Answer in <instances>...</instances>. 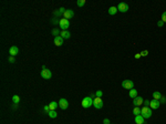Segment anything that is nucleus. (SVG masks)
<instances>
[{
  "instance_id": "f257e3e1",
  "label": "nucleus",
  "mask_w": 166,
  "mask_h": 124,
  "mask_svg": "<svg viewBox=\"0 0 166 124\" xmlns=\"http://www.w3.org/2000/svg\"><path fill=\"white\" fill-rule=\"evenodd\" d=\"M141 115L144 117V119H150L152 114V109L150 106H144V108L141 109Z\"/></svg>"
},
{
  "instance_id": "f03ea898",
  "label": "nucleus",
  "mask_w": 166,
  "mask_h": 124,
  "mask_svg": "<svg viewBox=\"0 0 166 124\" xmlns=\"http://www.w3.org/2000/svg\"><path fill=\"white\" fill-rule=\"evenodd\" d=\"M59 26L62 29V31L68 30L69 27H70V21L68 19H66V18H62V19L59 20Z\"/></svg>"
},
{
  "instance_id": "7ed1b4c3",
  "label": "nucleus",
  "mask_w": 166,
  "mask_h": 124,
  "mask_svg": "<svg viewBox=\"0 0 166 124\" xmlns=\"http://www.w3.org/2000/svg\"><path fill=\"white\" fill-rule=\"evenodd\" d=\"M92 105H93L92 98L86 97V98H84V99L82 100V106H83L84 109H89L90 106H92Z\"/></svg>"
},
{
  "instance_id": "20e7f679",
  "label": "nucleus",
  "mask_w": 166,
  "mask_h": 124,
  "mask_svg": "<svg viewBox=\"0 0 166 124\" xmlns=\"http://www.w3.org/2000/svg\"><path fill=\"white\" fill-rule=\"evenodd\" d=\"M103 105H104V103H103V101H102V99L95 97V99L93 100V106L95 109H98V110H100V109L103 108Z\"/></svg>"
},
{
  "instance_id": "39448f33",
  "label": "nucleus",
  "mask_w": 166,
  "mask_h": 124,
  "mask_svg": "<svg viewBox=\"0 0 166 124\" xmlns=\"http://www.w3.org/2000/svg\"><path fill=\"white\" fill-rule=\"evenodd\" d=\"M122 86L130 91V90H132V89L134 88V83H133V81H131V80H124L122 82Z\"/></svg>"
},
{
  "instance_id": "423d86ee",
  "label": "nucleus",
  "mask_w": 166,
  "mask_h": 124,
  "mask_svg": "<svg viewBox=\"0 0 166 124\" xmlns=\"http://www.w3.org/2000/svg\"><path fill=\"white\" fill-rule=\"evenodd\" d=\"M128 9H130V6L125 2H121L117 5V10L121 11V12H127Z\"/></svg>"
},
{
  "instance_id": "0eeeda50",
  "label": "nucleus",
  "mask_w": 166,
  "mask_h": 124,
  "mask_svg": "<svg viewBox=\"0 0 166 124\" xmlns=\"http://www.w3.org/2000/svg\"><path fill=\"white\" fill-rule=\"evenodd\" d=\"M40 75L43 78V79H46V80H49V79H51L52 78V72L50 71V70H48V69H44V70L41 71Z\"/></svg>"
},
{
  "instance_id": "6e6552de",
  "label": "nucleus",
  "mask_w": 166,
  "mask_h": 124,
  "mask_svg": "<svg viewBox=\"0 0 166 124\" xmlns=\"http://www.w3.org/2000/svg\"><path fill=\"white\" fill-rule=\"evenodd\" d=\"M59 108L62 109V110H66V109L69 108V102L68 100L64 99V98H62V99H60V101H59Z\"/></svg>"
},
{
  "instance_id": "1a4fd4ad",
  "label": "nucleus",
  "mask_w": 166,
  "mask_h": 124,
  "mask_svg": "<svg viewBox=\"0 0 166 124\" xmlns=\"http://www.w3.org/2000/svg\"><path fill=\"white\" fill-rule=\"evenodd\" d=\"M143 103H144V99L142 97H139V95H137L135 99H133V104L135 105V106H141Z\"/></svg>"
},
{
  "instance_id": "9d476101",
  "label": "nucleus",
  "mask_w": 166,
  "mask_h": 124,
  "mask_svg": "<svg viewBox=\"0 0 166 124\" xmlns=\"http://www.w3.org/2000/svg\"><path fill=\"white\" fill-rule=\"evenodd\" d=\"M73 17H74V12H73V10H71V9H66L64 14H63V18H66V19H68V20H70L71 18H73Z\"/></svg>"
},
{
  "instance_id": "9b49d317",
  "label": "nucleus",
  "mask_w": 166,
  "mask_h": 124,
  "mask_svg": "<svg viewBox=\"0 0 166 124\" xmlns=\"http://www.w3.org/2000/svg\"><path fill=\"white\" fill-rule=\"evenodd\" d=\"M18 53H19V49H18L16 46L10 47V49H9V54H10V57H16Z\"/></svg>"
},
{
  "instance_id": "f8f14e48",
  "label": "nucleus",
  "mask_w": 166,
  "mask_h": 124,
  "mask_svg": "<svg viewBox=\"0 0 166 124\" xmlns=\"http://www.w3.org/2000/svg\"><path fill=\"white\" fill-rule=\"evenodd\" d=\"M161 105V102L159 101H156V100H152L150 102V108L151 109H154V110H157Z\"/></svg>"
},
{
  "instance_id": "ddd939ff",
  "label": "nucleus",
  "mask_w": 166,
  "mask_h": 124,
  "mask_svg": "<svg viewBox=\"0 0 166 124\" xmlns=\"http://www.w3.org/2000/svg\"><path fill=\"white\" fill-rule=\"evenodd\" d=\"M54 44L57 47H61L63 44V38L61 36H58V37H54Z\"/></svg>"
},
{
  "instance_id": "4468645a",
  "label": "nucleus",
  "mask_w": 166,
  "mask_h": 124,
  "mask_svg": "<svg viewBox=\"0 0 166 124\" xmlns=\"http://www.w3.org/2000/svg\"><path fill=\"white\" fill-rule=\"evenodd\" d=\"M134 121H135L136 124H144L145 123V119L142 115H136Z\"/></svg>"
},
{
  "instance_id": "2eb2a0df",
  "label": "nucleus",
  "mask_w": 166,
  "mask_h": 124,
  "mask_svg": "<svg viewBox=\"0 0 166 124\" xmlns=\"http://www.w3.org/2000/svg\"><path fill=\"white\" fill-rule=\"evenodd\" d=\"M64 12H66V8H63V7H61L59 10H57V11H54V16H55V18H58V17H60V16H62V14H64Z\"/></svg>"
},
{
  "instance_id": "dca6fc26",
  "label": "nucleus",
  "mask_w": 166,
  "mask_h": 124,
  "mask_svg": "<svg viewBox=\"0 0 166 124\" xmlns=\"http://www.w3.org/2000/svg\"><path fill=\"white\" fill-rule=\"evenodd\" d=\"M49 108H50V111H55L57 110V108H59V103L55 102V101H53V102H51L49 104Z\"/></svg>"
},
{
  "instance_id": "f3484780",
  "label": "nucleus",
  "mask_w": 166,
  "mask_h": 124,
  "mask_svg": "<svg viewBox=\"0 0 166 124\" xmlns=\"http://www.w3.org/2000/svg\"><path fill=\"white\" fill-rule=\"evenodd\" d=\"M128 97L132 98V99H135V98L137 97V90H135V89L130 90V92H128Z\"/></svg>"
},
{
  "instance_id": "a211bd4d",
  "label": "nucleus",
  "mask_w": 166,
  "mask_h": 124,
  "mask_svg": "<svg viewBox=\"0 0 166 124\" xmlns=\"http://www.w3.org/2000/svg\"><path fill=\"white\" fill-rule=\"evenodd\" d=\"M60 36L62 37L63 39H69V38H70V37H71V33L69 32L68 30H64V31H61Z\"/></svg>"
},
{
  "instance_id": "6ab92c4d",
  "label": "nucleus",
  "mask_w": 166,
  "mask_h": 124,
  "mask_svg": "<svg viewBox=\"0 0 166 124\" xmlns=\"http://www.w3.org/2000/svg\"><path fill=\"white\" fill-rule=\"evenodd\" d=\"M117 11H119L117 10V7H114V6H112V7H110L109 8V13L111 14V16H114Z\"/></svg>"
},
{
  "instance_id": "aec40b11",
  "label": "nucleus",
  "mask_w": 166,
  "mask_h": 124,
  "mask_svg": "<svg viewBox=\"0 0 166 124\" xmlns=\"http://www.w3.org/2000/svg\"><path fill=\"white\" fill-rule=\"evenodd\" d=\"M153 98H154V100H156V101H159V100H161V98H162L161 92L155 91L154 93H153Z\"/></svg>"
},
{
  "instance_id": "412c9836",
  "label": "nucleus",
  "mask_w": 166,
  "mask_h": 124,
  "mask_svg": "<svg viewBox=\"0 0 166 124\" xmlns=\"http://www.w3.org/2000/svg\"><path fill=\"white\" fill-rule=\"evenodd\" d=\"M48 115H49L50 119H55L58 116V113L55 111H49V112H48Z\"/></svg>"
},
{
  "instance_id": "4be33fe9",
  "label": "nucleus",
  "mask_w": 166,
  "mask_h": 124,
  "mask_svg": "<svg viewBox=\"0 0 166 124\" xmlns=\"http://www.w3.org/2000/svg\"><path fill=\"white\" fill-rule=\"evenodd\" d=\"M133 114L134 115H141V109H139V106H135V108L133 109Z\"/></svg>"
},
{
  "instance_id": "5701e85b",
  "label": "nucleus",
  "mask_w": 166,
  "mask_h": 124,
  "mask_svg": "<svg viewBox=\"0 0 166 124\" xmlns=\"http://www.w3.org/2000/svg\"><path fill=\"white\" fill-rule=\"evenodd\" d=\"M12 102L16 103V104H18V103L20 102V98L18 97V95H13V97H12Z\"/></svg>"
},
{
  "instance_id": "b1692460",
  "label": "nucleus",
  "mask_w": 166,
  "mask_h": 124,
  "mask_svg": "<svg viewBox=\"0 0 166 124\" xmlns=\"http://www.w3.org/2000/svg\"><path fill=\"white\" fill-rule=\"evenodd\" d=\"M85 2H86L85 0H78V1H76V5H78V7H83V6L85 5Z\"/></svg>"
},
{
  "instance_id": "393cba45",
  "label": "nucleus",
  "mask_w": 166,
  "mask_h": 124,
  "mask_svg": "<svg viewBox=\"0 0 166 124\" xmlns=\"http://www.w3.org/2000/svg\"><path fill=\"white\" fill-rule=\"evenodd\" d=\"M60 33H61V32H60V31H59V29H57V28L52 30V34H53V36H55V37L60 36Z\"/></svg>"
},
{
  "instance_id": "a878e982",
  "label": "nucleus",
  "mask_w": 166,
  "mask_h": 124,
  "mask_svg": "<svg viewBox=\"0 0 166 124\" xmlns=\"http://www.w3.org/2000/svg\"><path fill=\"white\" fill-rule=\"evenodd\" d=\"M102 95H103V92L101 91V90H99V91L95 92V97L96 98H102Z\"/></svg>"
},
{
  "instance_id": "bb28decb",
  "label": "nucleus",
  "mask_w": 166,
  "mask_h": 124,
  "mask_svg": "<svg viewBox=\"0 0 166 124\" xmlns=\"http://www.w3.org/2000/svg\"><path fill=\"white\" fill-rule=\"evenodd\" d=\"M162 21H163L164 23L166 22V11H164L163 14H162Z\"/></svg>"
},
{
  "instance_id": "cd10ccee",
  "label": "nucleus",
  "mask_w": 166,
  "mask_h": 124,
  "mask_svg": "<svg viewBox=\"0 0 166 124\" xmlns=\"http://www.w3.org/2000/svg\"><path fill=\"white\" fill-rule=\"evenodd\" d=\"M8 61L10 62V63H14V62H16V59H14V57H9Z\"/></svg>"
},
{
  "instance_id": "c85d7f7f",
  "label": "nucleus",
  "mask_w": 166,
  "mask_h": 124,
  "mask_svg": "<svg viewBox=\"0 0 166 124\" xmlns=\"http://www.w3.org/2000/svg\"><path fill=\"white\" fill-rule=\"evenodd\" d=\"M147 54H148V50H144V51H142V52H141L142 57H146Z\"/></svg>"
},
{
  "instance_id": "c756f323",
  "label": "nucleus",
  "mask_w": 166,
  "mask_h": 124,
  "mask_svg": "<svg viewBox=\"0 0 166 124\" xmlns=\"http://www.w3.org/2000/svg\"><path fill=\"white\" fill-rule=\"evenodd\" d=\"M43 110L46 111V113H48V112H49V111H50V108H49V105H44V106H43Z\"/></svg>"
},
{
  "instance_id": "7c9ffc66",
  "label": "nucleus",
  "mask_w": 166,
  "mask_h": 124,
  "mask_svg": "<svg viewBox=\"0 0 166 124\" xmlns=\"http://www.w3.org/2000/svg\"><path fill=\"white\" fill-rule=\"evenodd\" d=\"M159 102H161V103H166V98H165V97H163V95H162L161 100H159Z\"/></svg>"
},
{
  "instance_id": "2f4dec72",
  "label": "nucleus",
  "mask_w": 166,
  "mask_h": 124,
  "mask_svg": "<svg viewBox=\"0 0 166 124\" xmlns=\"http://www.w3.org/2000/svg\"><path fill=\"white\" fill-rule=\"evenodd\" d=\"M103 124H111V122H110L109 119H104L103 120Z\"/></svg>"
},
{
  "instance_id": "473e14b6",
  "label": "nucleus",
  "mask_w": 166,
  "mask_h": 124,
  "mask_svg": "<svg viewBox=\"0 0 166 124\" xmlns=\"http://www.w3.org/2000/svg\"><path fill=\"white\" fill-rule=\"evenodd\" d=\"M163 25H164V22L162 21V20H159V21L157 22V26H158V27H163Z\"/></svg>"
},
{
  "instance_id": "72a5a7b5",
  "label": "nucleus",
  "mask_w": 166,
  "mask_h": 124,
  "mask_svg": "<svg viewBox=\"0 0 166 124\" xmlns=\"http://www.w3.org/2000/svg\"><path fill=\"white\" fill-rule=\"evenodd\" d=\"M150 102H151V101H148V100H144V104H145V106H148V105H150Z\"/></svg>"
},
{
  "instance_id": "f704fd0d",
  "label": "nucleus",
  "mask_w": 166,
  "mask_h": 124,
  "mask_svg": "<svg viewBox=\"0 0 166 124\" xmlns=\"http://www.w3.org/2000/svg\"><path fill=\"white\" fill-rule=\"evenodd\" d=\"M17 109H18V104L13 103V104H12V110H17Z\"/></svg>"
},
{
  "instance_id": "c9c22d12",
  "label": "nucleus",
  "mask_w": 166,
  "mask_h": 124,
  "mask_svg": "<svg viewBox=\"0 0 166 124\" xmlns=\"http://www.w3.org/2000/svg\"><path fill=\"white\" fill-rule=\"evenodd\" d=\"M141 57H142L141 53H136V54H135V59H139Z\"/></svg>"
},
{
  "instance_id": "e433bc0d",
  "label": "nucleus",
  "mask_w": 166,
  "mask_h": 124,
  "mask_svg": "<svg viewBox=\"0 0 166 124\" xmlns=\"http://www.w3.org/2000/svg\"><path fill=\"white\" fill-rule=\"evenodd\" d=\"M111 124H113V123H111Z\"/></svg>"
}]
</instances>
